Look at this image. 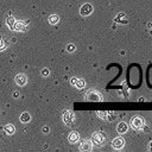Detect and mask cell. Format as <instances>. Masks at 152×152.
<instances>
[{
  "label": "cell",
  "instance_id": "obj_9",
  "mask_svg": "<svg viewBox=\"0 0 152 152\" xmlns=\"http://www.w3.org/2000/svg\"><path fill=\"white\" fill-rule=\"evenodd\" d=\"M68 140L71 144H76L80 140V134L77 132H70L69 135H68Z\"/></svg>",
  "mask_w": 152,
  "mask_h": 152
},
{
  "label": "cell",
  "instance_id": "obj_21",
  "mask_svg": "<svg viewBox=\"0 0 152 152\" xmlns=\"http://www.w3.org/2000/svg\"><path fill=\"white\" fill-rule=\"evenodd\" d=\"M43 132H45V133L49 132V127H44V128H43Z\"/></svg>",
  "mask_w": 152,
  "mask_h": 152
},
{
  "label": "cell",
  "instance_id": "obj_22",
  "mask_svg": "<svg viewBox=\"0 0 152 152\" xmlns=\"http://www.w3.org/2000/svg\"><path fill=\"white\" fill-rule=\"evenodd\" d=\"M18 95H19V94H18V93H13V96H14V97H19V96H18Z\"/></svg>",
  "mask_w": 152,
  "mask_h": 152
},
{
  "label": "cell",
  "instance_id": "obj_5",
  "mask_svg": "<svg viewBox=\"0 0 152 152\" xmlns=\"http://www.w3.org/2000/svg\"><path fill=\"white\" fill-rule=\"evenodd\" d=\"M91 12H93V6H91L90 4H84V5H82V7H81V10H80L81 15H83V17L89 15Z\"/></svg>",
  "mask_w": 152,
  "mask_h": 152
},
{
  "label": "cell",
  "instance_id": "obj_3",
  "mask_svg": "<svg viewBox=\"0 0 152 152\" xmlns=\"http://www.w3.org/2000/svg\"><path fill=\"white\" fill-rule=\"evenodd\" d=\"M75 121V114L71 110H65L63 113V122L65 125H71Z\"/></svg>",
  "mask_w": 152,
  "mask_h": 152
},
{
  "label": "cell",
  "instance_id": "obj_10",
  "mask_svg": "<svg viewBox=\"0 0 152 152\" xmlns=\"http://www.w3.org/2000/svg\"><path fill=\"white\" fill-rule=\"evenodd\" d=\"M91 141L90 140H83L80 145V150L81 151H91Z\"/></svg>",
  "mask_w": 152,
  "mask_h": 152
},
{
  "label": "cell",
  "instance_id": "obj_18",
  "mask_svg": "<svg viewBox=\"0 0 152 152\" xmlns=\"http://www.w3.org/2000/svg\"><path fill=\"white\" fill-rule=\"evenodd\" d=\"M66 50H68L69 52H72V51L75 50V45H72V44H68V45H66Z\"/></svg>",
  "mask_w": 152,
  "mask_h": 152
},
{
  "label": "cell",
  "instance_id": "obj_4",
  "mask_svg": "<svg viewBox=\"0 0 152 152\" xmlns=\"http://www.w3.org/2000/svg\"><path fill=\"white\" fill-rule=\"evenodd\" d=\"M14 81L15 83L19 86V87H24L26 83H27V77L25 74H18L15 77H14Z\"/></svg>",
  "mask_w": 152,
  "mask_h": 152
},
{
  "label": "cell",
  "instance_id": "obj_20",
  "mask_svg": "<svg viewBox=\"0 0 152 152\" xmlns=\"http://www.w3.org/2000/svg\"><path fill=\"white\" fill-rule=\"evenodd\" d=\"M49 74H50V71H49L48 69H43V70H42V75H43V76H48Z\"/></svg>",
  "mask_w": 152,
  "mask_h": 152
},
{
  "label": "cell",
  "instance_id": "obj_17",
  "mask_svg": "<svg viewBox=\"0 0 152 152\" xmlns=\"http://www.w3.org/2000/svg\"><path fill=\"white\" fill-rule=\"evenodd\" d=\"M14 23H15V19L13 18V17H8L7 18V20H6V24H7V26L8 27H13V25H14Z\"/></svg>",
  "mask_w": 152,
  "mask_h": 152
},
{
  "label": "cell",
  "instance_id": "obj_13",
  "mask_svg": "<svg viewBox=\"0 0 152 152\" xmlns=\"http://www.w3.org/2000/svg\"><path fill=\"white\" fill-rule=\"evenodd\" d=\"M19 120H20V122H23V124H27V122H30V120H31V115H30L27 112H24V113H21Z\"/></svg>",
  "mask_w": 152,
  "mask_h": 152
},
{
  "label": "cell",
  "instance_id": "obj_15",
  "mask_svg": "<svg viewBox=\"0 0 152 152\" xmlns=\"http://www.w3.org/2000/svg\"><path fill=\"white\" fill-rule=\"evenodd\" d=\"M49 24H51V25H56L58 21H59V17L57 15V14H51L50 17H49Z\"/></svg>",
  "mask_w": 152,
  "mask_h": 152
},
{
  "label": "cell",
  "instance_id": "obj_2",
  "mask_svg": "<svg viewBox=\"0 0 152 152\" xmlns=\"http://www.w3.org/2000/svg\"><path fill=\"white\" fill-rule=\"evenodd\" d=\"M144 125H145V121H144V119L140 118V116H134V118H132V120H131V126H132L134 129H141V128L144 127Z\"/></svg>",
  "mask_w": 152,
  "mask_h": 152
},
{
  "label": "cell",
  "instance_id": "obj_11",
  "mask_svg": "<svg viewBox=\"0 0 152 152\" xmlns=\"http://www.w3.org/2000/svg\"><path fill=\"white\" fill-rule=\"evenodd\" d=\"M87 96H88L87 99H88L89 101H101V100H102V99L100 97V94H99V93H94V91H89Z\"/></svg>",
  "mask_w": 152,
  "mask_h": 152
},
{
  "label": "cell",
  "instance_id": "obj_1",
  "mask_svg": "<svg viewBox=\"0 0 152 152\" xmlns=\"http://www.w3.org/2000/svg\"><path fill=\"white\" fill-rule=\"evenodd\" d=\"M106 141V135L102 132H96L93 134V142L97 146H102Z\"/></svg>",
  "mask_w": 152,
  "mask_h": 152
},
{
  "label": "cell",
  "instance_id": "obj_23",
  "mask_svg": "<svg viewBox=\"0 0 152 152\" xmlns=\"http://www.w3.org/2000/svg\"><path fill=\"white\" fill-rule=\"evenodd\" d=\"M150 150H152V141L150 142Z\"/></svg>",
  "mask_w": 152,
  "mask_h": 152
},
{
  "label": "cell",
  "instance_id": "obj_12",
  "mask_svg": "<svg viewBox=\"0 0 152 152\" xmlns=\"http://www.w3.org/2000/svg\"><path fill=\"white\" fill-rule=\"evenodd\" d=\"M118 132L120 133V134H124V133H126L127 132V129H128V126H127V124L126 122H119V125H118Z\"/></svg>",
  "mask_w": 152,
  "mask_h": 152
},
{
  "label": "cell",
  "instance_id": "obj_16",
  "mask_svg": "<svg viewBox=\"0 0 152 152\" xmlns=\"http://www.w3.org/2000/svg\"><path fill=\"white\" fill-rule=\"evenodd\" d=\"M7 48V43H6V39H4L2 36H0V51L5 50Z\"/></svg>",
  "mask_w": 152,
  "mask_h": 152
},
{
  "label": "cell",
  "instance_id": "obj_8",
  "mask_svg": "<svg viewBox=\"0 0 152 152\" xmlns=\"http://www.w3.org/2000/svg\"><path fill=\"white\" fill-rule=\"evenodd\" d=\"M12 30L14 31H18V32H23V31H26V25L23 23V21H15Z\"/></svg>",
  "mask_w": 152,
  "mask_h": 152
},
{
  "label": "cell",
  "instance_id": "obj_14",
  "mask_svg": "<svg viewBox=\"0 0 152 152\" xmlns=\"http://www.w3.org/2000/svg\"><path fill=\"white\" fill-rule=\"evenodd\" d=\"M4 131H5V133H6L7 135H12V134H13V133L15 132V127H14L13 125L8 124V125H6V126H5Z\"/></svg>",
  "mask_w": 152,
  "mask_h": 152
},
{
  "label": "cell",
  "instance_id": "obj_6",
  "mask_svg": "<svg viewBox=\"0 0 152 152\" xmlns=\"http://www.w3.org/2000/svg\"><path fill=\"white\" fill-rule=\"evenodd\" d=\"M70 83H71L72 86H75L77 89H82V88L86 86V82H84L82 78H76V77H72V78L70 80Z\"/></svg>",
  "mask_w": 152,
  "mask_h": 152
},
{
  "label": "cell",
  "instance_id": "obj_7",
  "mask_svg": "<svg viewBox=\"0 0 152 152\" xmlns=\"http://www.w3.org/2000/svg\"><path fill=\"white\" fill-rule=\"evenodd\" d=\"M112 145H113V147H114V148L120 150V148H122V147H124V145H125V140H124L121 137L115 138V139H113Z\"/></svg>",
  "mask_w": 152,
  "mask_h": 152
},
{
  "label": "cell",
  "instance_id": "obj_19",
  "mask_svg": "<svg viewBox=\"0 0 152 152\" xmlns=\"http://www.w3.org/2000/svg\"><path fill=\"white\" fill-rule=\"evenodd\" d=\"M97 114L100 115V118H101V119H106V118H107V116H106V112H101V110H99V112H97Z\"/></svg>",
  "mask_w": 152,
  "mask_h": 152
}]
</instances>
